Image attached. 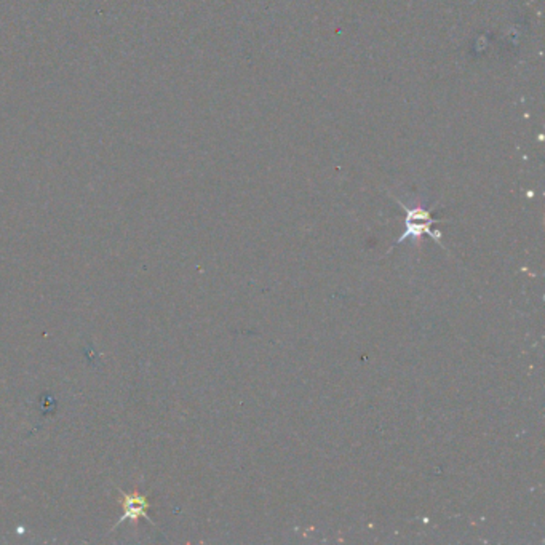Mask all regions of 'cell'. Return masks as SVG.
<instances>
[{
    "label": "cell",
    "instance_id": "6da1fadb",
    "mask_svg": "<svg viewBox=\"0 0 545 545\" xmlns=\"http://www.w3.org/2000/svg\"><path fill=\"white\" fill-rule=\"evenodd\" d=\"M123 509H125V515L122 516V520H120L118 523H122L128 519L132 521H138L139 516H144V519L147 520L146 510L149 509V502H147L146 496H143V494H138V493L123 494Z\"/></svg>",
    "mask_w": 545,
    "mask_h": 545
}]
</instances>
